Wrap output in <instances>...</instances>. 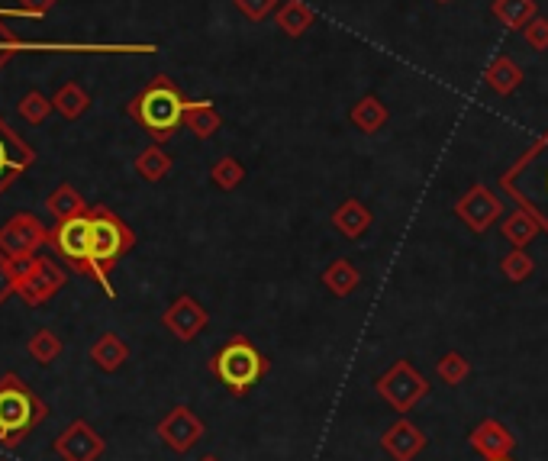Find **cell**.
I'll return each instance as SVG.
<instances>
[{
	"mask_svg": "<svg viewBox=\"0 0 548 461\" xmlns=\"http://www.w3.org/2000/svg\"><path fill=\"white\" fill-rule=\"evenodd\" d=\"M436 374H439V381L442 384H449V387H458V384H465L468 381V374H471V362L461 352H445L439 362H436Z\"/></svg>",
	"mask_w": 548,
	"mask_h": 461,
	"instance_id": "31",
	"label": "cell"
},
{
	"mask_svg": "<svg viewBox=\"0 0 548 461\" xmlns=\"http://www.w3.org/2000/svg\"><path fill=\"white\" fill-rule=\"evenodd\" d=\"M17 110H20V117H23L26 123L39 126V123H46V120L52 117V113H55V104H52V97H46L42 91H26V94L20 97Z\"/></svg>",
	"mask_w": 548,
	"mask_h": 461,
	"instance_id": "32",
	"label": "cell"
},
{
	"mask_svg": "<svg viewBox=\"0 0 548 461\" xmlns=\"http://www.w3.org/2000/svg\"><path fill=\"white\" fill-rule=\"evenodd\" d=\"M162 323L178 342H194L207 329L210 313L204 310V304H197L191 294H181V297L171 300V307L165 310Z\"/></svg>",
	"mask_w": 548,
	"mask_h": 461,
	"instance_id": "12",
	"label": "cell"
},
{
	"mask_svg": "<svg viewBox=\"0 0 548 461\" xmlns=\"http://www.w3.org/2000/svg\"><path fill=\"white\" fill-rule=\"evenodd\" d=\"M10 294H17V275H13V262L0 252V304H7Z\"/></svg>",
	"mask_w": 548,
	"mask_h": 461,
	"instance_id": "35",
	"label": "cell"
},
{
	"mask_svg": "<svg viewBox=\"0 0 548 461\" xmlns=\"http://www.w3.org/2000/svg\"><path fill=\"white\" fill-rule=\"evenodd\" d=\"M10 262H13V275H17V294L30 307L49 304L65 287V271L55 265L52 258L26 255V258H10Z\"/></svg>",
	"mask_w": 548,
	"mask_h": 461,
	"instance_id": "5",
	"label": "cell"
},
{
	"mask_svg": "<svg viewBox=\"0 0 548 461\" xmlns=\"http://www.w3.org/2000/svg\"><path fill=\"white\" fill-rule=\"evenodd\" d=\"M10 17H17V20H30V13H23L20 7H13V10H0V39H4V42L17 39V36L10 33V26L4 23V20H10Z\"/></svg>",
	"mask_w": 548,
	"mask_h": 461,
	"instance_id": "37",
	"label": "cell"
},
{
	"mask_svg": "<svg viewBox=\"0 0 548 461\" xmlns=\"http://www.w3.org/2000/svg\"><path fill=\"white\" fill-rule=\"evenodd\" d=\"M426 445H429L426 432L420 426H413L410 420H397L381 436V449L394 461H413L420 452H426Z\"/></svg>",
	"mask_w": 548,
	"mask_h": 461,
	"instance_id": "15",
	"label": "cell"
},
{
	"mask_svg": "<svg viewBox=\"0 0 548 461\" xmlns=\"http://www.w3.org/2000/svg\"><path fill=\"white\" fill-rule=\"evenodd\" d=\"M436 4H452V0H436Z\"/></svg>",
	"mask_w": 548,
	"mask_h": 461,
	"instance_id": "40",
	"label": "cell"
},
{
	"mask_svg": "<svg viewBox=\"0 0 548 461\" xmlns=\"http://www.w3.org/2000/svg\"><path fill=\"white\" fill-rule=\"evenodd\" d=\"M210 368L229 394L245 397L268 374V358L258 352L245 336H233L220 352L213 355Z\"/></svg>",
	"mask_w": 548,
	"mask_h": 461,
	"instance_id": "4",
	"label": "cell"
},
{
	"mask_svg": "<svg viewBox=\"0 0 548 461\" xmlns=\"http://www.w3.org/2000/svg\"><path fill=\"white\" fill-rule=\"evenodd\" d=\"M155 432L171 452L184 455V452H191L200 439H204V423H200V416L191 407H184L181 403V407H171V413L165 416L162 423H158Z\"/></svg>",
	"mask_w": 548,
	"mask_h": 461,
	"instance_id": "11",
	"label": "cell"
},
{
	"mask_svg": "<svg viewBox=\"0 0 548 461\" xmlns=\"http://www.w3.org/2000/svg\"><path fill=\"white\" fill-rule=\"evenodd\" d=\"M55 4H59V0H17V7L23 13H30V20H42Z\"/></svg>",
	"mask_w": 548,
	"mask_h": 461,
	"instance_id": "36",
	"label": "cell"
},
{
	"mask_svg": "<svg viewBox=\"0 0 548 461\" xmlns=\"http://www.w3.org/2000/svg\"><path fill=\"white\" fill-rule=\"evenodd\" d=\"M49 242L55 246L65 262L84 278H94L91 268V213L71 216V220H59L49 229Z\"/></svg>",
	"mask_w": 548,
	"mask_h": 461,
	"instance_id": "7",
	"label": "cell"
},
{
	"mask_svg": "<svg viewBox=\"0 0 548 461\" xmlns=\"http://www.w3.org/2000/svg\"><path fill=\"white\" fill-rule=\"evenodd\" d=\"M91 268L94 281L104 287V294L113 297L110 271L120 258L136 246V233L129 229L110 207H91Z\"/></svg>",
	"mask_w": 548,
	"mask_h": 461,
	"instance_id": "2",
	"label": "cell"
},
{
	"mask_svg": "<svg viewBox=\"0 0 548 461\" xmlns=\"http://www.w3.org/2000/svg\"><path fill=\"white\" fill-rule=\"evenodd\" d=\"M468 442H471V449L481 452L484 458H510L516 449V436L500 420H494V416H487V420L474 426Z\"/></svg>",
	"mask_w": 548,
	"mask_h": 461,
	"instance_id": "14",
	"label": "cell"
},
{
	"mask_svg": "<svg viewBox=\"0 0 548 461\" xmlns=\"http://www.w3.org/2000/svg\"><path fill=\"white\" fill-rule=\"evenodd\" d=\"M52 104H55V113H59L62 120L75 123V120L84 117V113H88V107H91V94L84 91L78 81H68V84H62V88L52 94Z\"/></svg>",
	"mask_w": 548,
	"mask_h": 461,
	"instance_id": "25",
	"label": "cell"
},
{
	"mask_svg": "<svg viewBox=\"0 0 548 461\" xmlns=\"http://www.w3.org/2000/svg\"><path fill=\"white\" fill-rule=\"evenodd\" d=\"M210 181L220 187V191H236V187L245 181V165L239 162L236 155H223L216 158V162L210 165Z\"/></svg>",
	"mask_w": 548,
	"mask_h": 461,
	"instance_id": "28",
	"label": "cell"
},
{
	"mask_svg": "<svg viewBox=\"0 0 548 461\" xmlns=\"http://www.w3.org/2000/svg\"><path fill=\"white\" fill-rule=\"evenodd\" d=\"M490 13H494V20H500L507 30H523L529 20L539 17V4L536 0H494Z\"/></svg>",
	"mask_w": 548,
	"mask_h": 461,
	"instance_id": "26",
	"label": "cell"
},
{
	"mask_svg": "<svg viewBox=\"0 0 548 461\" xmlns=\"http://www.w3.org/2000/svg\"><path fill=\"white\" fill-rule=\"evenodd\" d=\"M349 120H352V126L358 129V133L374 136V133H381L384 123H387V107L381 104L378 94H365L352 104Z\"/></svg>",
	"mask_w": 548,
	"mask_h": 461,
	"instance_id": "21",
	"label": "cell"
},
{
	"mask_svg": "<svg viewBox=\"0 0 548 461\" xmlns=\"http://www.w3.org/2000/svg\"><path fill=\"white\" fill-rule=\"evenodd\" d=\"M545 194H548V175H545Z\"/></svg>",
	"mask_w": 548,
	"mask_h": 461,
	"instance_id": "41",
	"label": "cell"
},
{
	"mask_svg": "<svg viewBox=\"0 0 548 461\" xmlns=\"http://www.w3.org/2000/svg\"><path fill=\"white\" fill-rule=\"evenodd\" d=\"M184 126L191 129V133L200 142H207V139H213L223 129V117H220V110L210 104V100H187V107H184Z\"/></svg>",
	"mask_w": 548,
	"mask_h": 461,
	"instance_id": "19",
	"label": "cell"
},
{
	"mask_svg": "<svg viewBox=\"0 0 548 461\" xmlns=\"http://www.w3.org/2000/svg\"><path fill=\"white\" fill-rule=\"evenodd\" d=\"M200 461H220V458H216V455H204V458H200Z\"/></svg>",
	"mask_w": 548,
	"mask_h": 461,
	"instance_id": "38",
	"label": "cell"
},
{
	"mask_svg": "<svg viewBox=\"0 0 548 461\" xmlns=\"http://www.w3.org/2000/svg\"><path fill=\"white\" fill-rule=\"evenodd\" d=\"M487 461H513V458H487Z\"/></svg>",
	"mask_w": 548,
	"mask_h": 461,
	"instance_id": "39",
	"label": "cell"
},
{
	"mask_svg": "<svg viewBox=\"0 0 548 461\" xmlns=\"http://www.w3.org/2000/svg\"><path fill=\"white\" fill-rule=\"evenodd\" d=\"M49 407L42 403L23 378L4 374L0 378V445H17L46 420Z\"/></svg>",
	"mask_w": 548,
	"mask_h": 461,
	"instance_id": "3",
	"label": "cell"
},
{
	"mask_svg": "<svg viewBox=\"0 0 548 461\" xmlns=\"http://www.w3.org/2000/svg\"><path fill=\"white\" fill-rule=\"evenodd\" d=\"M500 233L513 249H526L529 242L542 233V220L529 207H516L510 216H503L500 220Z\"/></svg>",
	"mask_w": 548,
	"mask_h": 461,
	"instance_id": "17",
	"label": "cell"
},
{
	"mask_svg": "<svg viewBox=\"0 0 548 461\" xmlns=\"http://www.w3.org/2000/svg\"><path fill=\"white\" fill-rule=\"evenodd\" d=\"M323 284L333 297H352L358 291V284H362V271H358L349 258H336L333 265H326Z\"/></svg>",
	"mask_w": 548,
	"mask_h": 461,
	"instance_id": "24",
	"label": "cell"
},
{
	"mask_svg": "<svg viewBox=\"0 0 548 461\" xmlns=\"http://www.w3.org/2000/svg\"><path fill=\"white\" fill-rule=\"evenodd\" d=\"M313 23H316V13L307 0H284L278 13H274V26H278L287 39L307 36L313 30Z\"/></svg>",
	"mask_w": 548,
	"mask_h": 461,
	"instance_id": "18",
	"label": "cell"
},
{
	"mask_svg": "<svg viewBox=\"0 0 548 461\" xmlns=\"http://www.w3.org/2000/svg\"><path fill=\"white\" fill-rule=\"evenodd\" d=\"M184 107H187V97L181 94L178 84L168 75H155L146 88L126 104V117L146 129L152 142L165 146L184 126Z\"/></svg>",
	"mask_w": 548,
	"mask_h": 461,
	"instance_id": "1",
	"label": "cell"
},
{
	"mask_svg": "<svg viewBox=\"0 0 548 461\" xmlns=\"http://www.w3.org/2000/svg\"><path fill=\"white\" fill-rule=\"evenodd\" d=\"M49 242V229L42 226L33 213H17L0 226V252L7 258L39 255V249Z\"/></svg>",
	"mask_w": 548,
	"mask_h": 461,
	"instance_id": "9",
	"label": "cell"
},
{
	"mask_svg": "<svg viewBox=\"0 0 548 461\" xmlns=\"http://www.w3.org/2000/svg\"><path fill=\"white\" fill-rule=\"evenodd\" d=\"M523 68H519L510 55H497L494 62H490L484 68V81H487V88L494 91L497 97H510L513 91H519V84H523Z\"/></svg>",
	"mask_w": 548,
	"mask_h": 461,
	"instance_id": "20",
	"label": "cell"
},
{
	"mask_svg": "<svg viewBox=\"0 0 548 461\" xmlns=\"http://www.w3.org/2000/svg\"><path fill=\"white\" fill-rule=\"evenodd\" d=\"M46 207L52 210L55 220H71V216H81V213H88V200H84L78 194V187H71V184H59L55 191L49 194L46 200Z\"/></svg>",
	"mask_w": 548,
	"mask_h": 461,
	"instance_id": "27",
	"label": "cell"
},
{
	"mask_svg": "<svg viewBox=\"0 0 548 461\" xmlns=\"http://www.w3.org/2000/svg\"><path fill=\"white\" fill-rule=\"evenodd\" d=\"M33 162H36L33 146L0 117V194L17 178H23L33 168Z\"/></svg>",
	"mask_w": 548,
	"mask_h": 461,
	"instance_id": "10",
	"label": "cell"
},
{
	"mask_svg": "<svg viewBox=\"0 0 548 461\" xmlns=\"http://www.w3.org/2000/svg\"><path fill=\"white\" fill-rule=\"evenodd\" d=\"M281 4H284V0H233V7L249 23H265L268 17H274V13H278Z\"/></svg>",
	"mask_w": 548,
	"mask_h": 461,
	"instance_id": "33",
	"label": "cell"
},
{
	"mask_svg": "<svg viewBox=\"0 0 548 461\" xmlns=\"http://www.w3.org/2000/svg\"><path fill=\"white\" fill-rule=\"evenodd\" d=\"M91 362L107 374L120 371L129 362V345L117 333H104L91 345Z\"/></svg>",
	"mask_w": 548,
	"mask_h": 461,
	"instance_id": "22",
	"label": "cell"
},
{
	"mask_svg": "<svg viewBox=\"0 0 548 461\" xmlns=\"http://www.w3.org/2000/svg\"><path fill=\"white\" fill-rule=\"evenodd\" d=\"M523 39H526V46L532 52H548V17H542L539 13L536 20H529L523 26Z\"/></svg>",
	"mask_w": 548,
	"mask_h": 461,
	"instance_id": "34",
	"label": "cell"
},
{
	"mask_svg": "<svg viewBox=\"0 0 548 461\" xmlns=\"http://www.w3.org/2000/svg\"><path fill=\"white\" fill-rule=\"evenodd\" d=\"M26 352L33 355V362L52 365L55 358L62 355V339L55 336L52 329H36V333L30 336V342H26Z\"/></svg>",
	"mask_w": 548,
	"mask_h": 461,
	"instance_id": "29",
	"label": "cell"
},
{
	"mask_svg": "<svg viewBox=\"0 0 548 461\" xmlns=\"http://www.w3.org/2000/svg\"><path fill=\"white\" fill-rule=\"evenodd\" d=\"M136 175L142 181H149V184H158V181H165L171 175V168H175V158H171L158 142H152V146H146L139 155H136Z\"/></svg>",
	"mask_w": 548,
	"mask_h": 461,
	"instance_id": "23",
	"label": "cell"
},
{
	"mask_svg": "<svg viewBox=\"0 0 548 461\" xmlns=\"http://www.w3.org/2000/svg\"><path fill=\"white\" fill-rule=\"evenodd\" d=\"M104 452H107V442L84 420H75L55 439V455L62 461H100Z\"/></svg>",
	"mask_w": 548,
	"mask_h": 461,
	"instance_id": "13",
	"label": "cell"
},
{
	"mask_svg": "<svg viewBox=\"0 0 548 461\" xmlns=\"http://www.w3.org/2000/svg\"><path fill=\"white\" fill-rule=\"evenodd\" d=\"M374 391L381 394V400H387L397 413H410L416 403L429 397V381L423 371H416L413 362L400 358L391 368H387L378 381H374Z\"/></svg>",
	"mask_w": 548,
	"mask_h": 461,
	"instance_id": "6",
	"label": "cell"
},
{
	"mask_svg": "<svg viewBox=\"0 0 548 461\" xmlns=\"http://www.w3.org/2000/svg\"><path fill=\"white\" fill-rule=\"evenodd\" d=\"M500 271L510 284H523V281H529L532 275H536V258H532L526 249H513L510 255H503Z\"/></svg>",
	"mask_w": 548,
	"mask_h": 461,
	"instance_id": "30",
	"label": "cell"
},
{
	"mask_svg": "<svg viewBox=\"0 0 548 461\" xmlns=\"http://www.w3.org/2000/svg\"><path fill=\"white\" fill-rule=\"evenodd\" d=\"M371 223H374V213H371V207H365V200H358V197H345L333 210V229L352 242L362 239L371 229Z\"/></svg>",
	"mask_w": 548,
	"mask_h": 461,
	"instance_id": "16",
	"label": "cell"
},
{
	"mask_svg": "<svg viewBox=\"0 0 548 461\" xmlns=\"http://www.w3.org/2000/svg\"><path fill=\"white\" fill-rule=\"evenodd\" d=\"M455 216L471 229V233L484 236L487 229H494V223L503 220V200L490 191L487 184H471L468 191L458 197Z\"/></svg>",
	"mask_w": 548,
	"mask_h": 461,
	"instance_id": "8",
	"label": "cell"
}]
</instances>
